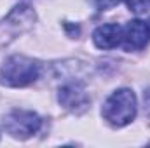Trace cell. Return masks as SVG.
<instances>
[{"instance_id": "4", "label": "cell", "mask_w": 150, "mask_h": 148, "mask_svg": "<svg viewBox=\"0 0 150 148\" xmlns=\"http://www.w3.org/2000/svg\"><path fill=\"white\" fill-rule=\"evenodd\" d=\"M42 125V120L35 111L28 110H12L4 117V127L5 131L18 140H26L33 134H37Z\"/></svg>"}, {"instance_id": "5", "label": "cell", "mask_w": 150, "mask_h": 148, "mask_svg": "<svg viewBox=\"0 0 150 148\" xmlns=\"http://www.w3.org/2000/svg\"><path fill=\"white\" fill-rule=\"evenodd\" d=\"M58 99L61 103V106L65 110L72 111L75 115H80L89 108V94L86 91V87L80 82H68L65 84L59 92H58Z\"/></svg>"}, {"instance_id": "10", "label": "cell", "mask_w": 150, "mask_h": 148, "mask_svg": "<svg viewBox=\"0 0 150 148\" xmlns=\"http://www.w3.org/2000/svg\"><path fill=\"white\" fill-rule=\"evenodd\" d=\"M149 25H150V19H149Z\"/></svg>"}, {"instance_id": "1", "label": "cell", "mask_w": 150, "mask_h": 148, "mask_svg": "<svg viewBox=\"0 0 150 148\" xmlns=\"http://www.w3.org/2000/svg\"><path fill=\"white\" fill-rule=\"evenodd\" d=\"M136 110L138 106L134 92L131 89H119L107 98L101 108V115L113 127H124L134 120Z\"/></svg>"}, {"instance_id": "3", "label": "cell", "mask_w": 150, "mask_h": 148, "mask_svg": "<svg viewBox=\"0 0 150 148\" xmlns=\"http://www.w3.org/2000/svg\"><path fill=\"white\" fill-rule=\"evenodd\" d=\"M35 11L26 5V4H19L16 5L9 14L7 18L0 23V44L2 45H7L11 44L14 38H18L21 33L28 32L33 23H35Z\"/></svg>"}, {"instance_id": "9", "label": "cell", "mask_w": 150, "mask_h": 148, "mask_svg": "<svg viewBox=\"0 0 150 148\" xmlns=\"http://www.w3.org/2000/svg\"><path fill=\"white\" fill-rule=\"evenodd\" d=\"M94 4H96V7H98L100 11H107V9L115 7V5L119 4V0H94Z\"/></svg>"}, {"instance_id": "6", "label": "cell", "mask_w": 150, "mask_h": 148, "mask_svg": "<svg viewBox=\"0 0 150 148\" xmlns=\"http://www.w3.org/2000/svg\"><path fill=\"white\" fill-rule=\"evenodd\" d=\"M150 42V25L149 21L133 19L122 28V47L126 51H142Z\"/></svg>"}, {"instance_id": "7", "label": "cell", "mask_w": 150, "mask_h": 148, "mask_svg": "<svg viewBox=\"0 0 150 148\" xmlns=\"http://www.w3.org/2000/svg\"><path fill=\"white\" fill-rule=\"evenodd\" d=\"M93 40H94V45L98 49H103V51L115 49L122 42V26L117 25V23L101 25L94 30Z\"/></svg>"}, {"instance_id": "2", "label": "cell", "mask_w": 150, "mask_h": 148, "mask_svg": "<svg viewBox=\"0 0 150 148\" xmlns=\"http://www.w3.org/2000/svg\"><path fill=\"white\" fill-rule=\"evenodd\" d=\"M40 75V65L35 59L16 54L5 59L0 70V82L7 87H25L33 84Z\"/></svg>"}, {"instance_id": "8", "label": "cell", "mask_w": 150, "mask_h": 148, "mask_svg": "<svg viewBox=\"0 0 150 148\" xmlns=\"http://www.w3.org/2000/svg\"><path fill=\"white\" fill-rule=\"evenodd\" d=\"M122 2L134 14H143V12H149L150 11V0H122Z\"/></svg>"}]
</instances>
